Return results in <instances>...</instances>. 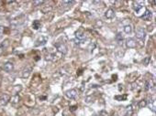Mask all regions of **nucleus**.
Listing matches in <instances>:
<instances>
[{"instance_id":"1","label":"nucleus","mask_w":156,"mask_h":116,"mask_svg":"<svg viewBox=\"0 0 156 116\" xmlns=\"http://www.w3.org/2000/svg\"><path fill=\"white\" fill-rule=\"evenodd\" d=\"M54 46H55V48L57 49V50L61 54L65 55L67 53V50H68L67 47H66V45H65L64 43H55Z\"/></svg>"},{"instance_id":"2","label":"nucleus","mask_w":156,"mask_h":116,"mask_svg":"<svg viewBox=\"0 0 156 116\" xmlns=\"http://www.w3.org/2000/svg\"><path fill=\"white\" fill-rule=\"evenodd\" d=\"M136 37L138 38H140V39H144L145 37H146V31H145V29H142V28L137 29V30H136Z\"/></svg>"},{"instance_id":"3","label":"nucleus","mask_w":156,"mask_h":116,"mask_svg":"<svg viewBox=\"0 0 156 116\" xmlns=\"http://www.w3.org/2000/svg\"><path fill=\"white\" fill-rule=\"evenodd\" d=\"M31 71H32V67L30 66H28L26 67L23 71H22V73H21V77L23 79H27L29 78V75L31 74Z\"/></svg>"},{"instance_id":"4","label":"nucleus","mask_w":156,"mask_h":116,"mask_svg":"<svg viewBox=\"0 0 156 116\" xmlns=\"http://www.w3.org/2000/svg\"><path fill=\"white\" fill-rule=\"evenodd\" d=\"M10 101V96L8 94H4L1 96L0 98V106H5L8 103V102Z\"/></svg>"},{"instance_id":"5","label":"nucleus","mask_w":156,"mask_h":116,"mask_svg":"<svg viewBox=\"0 0 156 116\" xmlns=\"http://www.w3.org/2000/svg\"><path fill=\"white\" fill-rule=\"evenodd\" d=\"M66 96H67L69 99H75L78 95V91H77L75 89H72V90H69L66 91Z\"/></svg>"},{"instance_id":"6","label":"nucleus","mask_w":156,"mask_h":116,"mask_svg":"<svg viewBox=\"0 0 156 116\" xmlns=\"http://www.w3.org/2000/svg\"><path fill=\"white\" fill-rule=\"evenodd\" d=\"M3 69H4L5 71H7V72H11V71L14 69V64L10 61L6 62V63L4 64V66H3Z\"/></svg>"},{"instance_id":"7","label":"nucleus","mask_w":156,"mask_h":116,"mask_svg":"<svg viewBox=\"0 0 156 116\" xmlns=\"http://www.w3.org/2000/svg\"><path fill=\"white\" fill-rule=\"evenodd\" d=\"M85 38V35H84V32L83 30V29H80L75 32V38L78 39V40H83L84 38Z\"/></svg>"},{"instance_id":"8","label":"nucleus","mask_w":156,"mask_h":116,"mask_svg":"<svg viewBox=\"0 0 156 116\" xmlns=\"http://www.w3.org/2000/svg\"><path fill=\"white\" fill-rule=\"evenodd\" d=\"M48 40V38H46V37H41V38H39L38 39L36 40V43H35V47H39V46H43L46 44Z\"/></svg>"},{"instance_id":"9","label":"nucleus","mask_w":156,"mask_h":116,"mask_svg":"<svg viewBox=\"0 0 156 116\" xmlns=\"http://www.w3.org/2000/svg\"><path fill=\"white\" fill-rule=\"evenodd\" d=\"M10 102H11V104L13 106L16 107L19 103V102H20V97L18 94H15L14 96H12V97L10 98Z\"/></svg>"},{"instance_id":"10","label":"nucleus","mask_w":156,"mask_h":116,"mask_svg":"<svg viewBox=\"0 0 156 116\" xmlns=\"http://www.w3.org/2000/svg\"><path fill=\"white\" fill-rule=\"evenodd\" d=\"M126 45L130 49H134V48H136L137 44H136V41L133 38H128L127 40H126Z\"/></svg>"},{"instance_id":"11","label":"nucleus","mask_w":156,"mask_h":116,"mask_svg":"<svg viewBox=\"0 0 156 116\" xmlns=\"http://www.w3.org/2000/svg\"><path fill=\"white\" fill-rule=\"evenodd\" d=\"M105 17H106L108 19L114 18V17H115V11H114V9L109 8V9L107 10V12L105 13Z\"/></svg>"},{"instance_id":"12","label":"nucleus","mask_w":156,"mask_h":116,"mask_svg":"<svg viewBox=\"0 0 156 116\" xmlns=\"http://www.w3.org/2000/svg\"><path fill=\"white\" fill-rule=\"evenodd\" d=\"M151 12L150 11V10H148V9H146L145 10V13H144L143 15L142 16V18L143 19V20H150V19L151 18Z\"/></svg>"},{"instance_id":"13","label":"nucleus","mask_w":156,"mask_h":116,"mask_svg":"<svg viewBox=\"0 0 156 116\" xmlns=\"http://www.w3.org/2000/svg\"><path fill=\"white\" fill-rule=\"evenodd\" d=\"M132 113H133L132 105H129V106H127L126 110H125V116H131Z\"/></svg>"},{"instance_id":"14","label":"nucleus","mask_w":156,"mask_h":116,"mask_svg":"<svg viewBox=\"0 0 156 116\" xmlns=\"http://www.w3.org/2000/svg\"><path fill=\"white\" fill-rule=\"evenodd\" d=\"M41 21H39V20H35V21H33V23H32V28H33L35 30H38L40 28H41Z\"/></svg>"},{"instance_id":"15","label":"nucleus","mask_w":156,"mask_h":116,"mask_svg":"<svg viewBox=\"0 0 156 116\" xmlns=\"http://www.w3.org/2000/svg\"><path fill=\"white\" fill-rule=\"evenodd\" d=\"M133 8H134L135 12H137L138 13V12L142 8V6L141 5V4H139L138 2H134L133 3Z\"/></svg>"},{"instance_id":"16","label":"nucleus","mask_w":156,"mask_h":116,"mask_svg":"<svg viewBox=\"0 0 156 116\" xmlns=\"http://www.w3.org/2000/svg\"><path fill=\"white\" fill-rule=\"evenodd\" d=\"M153 84H152V83L151 82V81H147L146 82H145V90H151V88L153 87Z\"/></svg>"},{"instance_id":"17","label":"nucleus","mask_w":156,"mask_h":116,"mask_svg":"<svg viewBox=\"0 0 156 116\" xmlns=\"http://www.w3.org/2000/svg\"><path fill=\"white\" fill-rule=\"evenodd\" d=\"M124 31L125 33L127 34H130L132 32V27L131 25H127V26L124 27Z\"/></svg>"},{"instance_id":"18","label":"nucleus","mask_w":156,"mask_h":116,"mask_svg":"<svg viewBox=\"0 0 156 116\" xmlns=\"http://www.w3.org/2000/svg\"><path fill=\"white\" fill-rule=\"evenodd\" d=\"M127 98H128L127 94H124V95H122V96H120V95H117V96H115V99L118 100V101H126Z\"/></svg>"},{"instance_id":"19","label":"nucleus","mask_w":156,"mask_h":116,"mask_svg":"<svg viewBox=\"0 0 156 116\" xmlns=\"http://www.w3.org/2000/svg\"><path fill=\"white\" fill-rule=\"evenodd\" d=\"M138 106H139V108H143V107L147 106V101L146 100H142V101H140Z\"/></svg>"},{"instance_id":"20","label":"nucleus","mask_w":156,"mask_h":116,"mask_svg":"<svg viewBox=\"0 0 156 116\" xmlns=\"http://www.w3.org/2000/svg\"><path fill=\"white\" fill-rule=\"evenodd\" d=\"M116 39H117V41H118V43H122V40H123V36L121 33H118L117 34V36H116Z\"/></svg>"},{"instance_id":"21","label":"nucleus","mask_w":156,"mask_h":116,"mask_svg":"<svg viewBox=\"0 0 156 116\" xmlns=\"http://www.w3.org/2000/svg\"><path fill=\"white\" fill-rule=\"evenodd\" d=\"M150 61H151V58L150 57H146L145 58V59H143V64L144 65H145V66H147V65H148V64H150Z\"/></svg>"},{"instance_id":"22","label":"nucleus","mask_w":156,"mask_h":116,"mask_svg":"<svg viewBox=\"0 0 156 116\" xmlns=\"http://www.w3.org/2000/svg\"><path fill=\"white\" fill-rule=\"evenodd\" d=\"M51 9H53V7L50 6V7H49V8H48V7H46V8H42V9H41V11L43 12L44 14H46V13H48V12H50Z\"/></svg>"},{"instance_id":"23","label":"nucleus","mask_w":156,"mask_h":116,"mask_svg":"<svg viewBox=\"0 0 156 116\" xmlns=\"http://www.w3.org/2000/svg\"><path fill=\"white\" fill-rule=\"evenodd\" d=\"M43 3H44V1H34V2H33V5L35 6V7H37V6L42 5Z\"/></svg>"},{"instance_id":"24","label":"nucleus","mask_w":156,"mask_h":116,"mask_svg":"<svg viewBox=\"0 0 156 116\" xmlns=\"http://www.w3.org/2000/svg\"><path fill=\"white\" fill-rule=\"evenodd\" d=\"M4 35V27L0 26V38Z\"/></svg>"},{"instance_id":"25","label":"nucleus","mask_w":156,"mask_h":116,"mask_svg":"<svg viewBox=\"0 0 156 116\" xmlns=\"http://www.w3.org/2000/svg\"><path fill=\"white\" fill-rule=\"evenodd\" d=\"M76 109H77V106H76V105H74V106H71V107H70V111H75Z\"/></svg>"},{"instance_id":"26","label":"nucleus","mask_w":156,"mask_h":116,"mask_svg":"<svg viewBox=\"0 0 156 116\" xmlns=\"http://www.w3.org/2000/svg\"><path fill=\"white\" fill-rule=\"evenodd\" d=\"M15 89H16V92H18V91H19V90H21V85H17L15 87Z\"/></svg>"}]
</instances>
